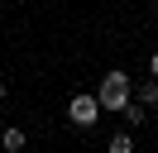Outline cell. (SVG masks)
I'll list each match as a JSON object with an SVG mask.
<instances>
[{"mask_svg":"<svg viewBox=\"0 0 158 153\" xmlns=\"http://www.w3.org/2000/svg\"><path fill=\"white\" fill-rule=\"evenodd\" d=\"M96 96H101V105H106L110 115H120V110L129 105V96H134V81H129V72H125V67H110V72L101 76Z\"/></svg>","mask_w":158,"mask_h":153,"instance_id":"obj_1","label":"cell"},{"mask_svg":"<svg viewBox=\"0 0 158 153\" xmlns=\"http://www.w3.org/2000/svg\"><path fill=\"white\" fill-rule=\"evenodd\" d=\"M101 115H106V105H101V96H91V91H77L67 101V120L77 124V129H96Z\"/></svg>","mask_w":158,"mask_h":153,"instance_id":"obj_2","label":"cell"},{"mask_svg":"<svg viewBox=\"0 0 158 153\" xmlns=\"http://www.w3.org/2000/svg\"><path fill=\"white\" fill-rule=\"evenodd\" d=\"M120 115H125V124H129V129H139V124L148 120V105H144V101H129V105H125Z\"/></svg>","mask_w":158,"mask_h":153,"instance_id":"obj_3","label":"cell"},{"mask_svg":"<svg viewBox=\"0 0 158 153\" xmlns=\"http://www.w3.org/2000/svg\"><path fill=\"white\" fill-rule=\"evenodd\" d=\"M134 101L158 105V76H148V81H134Z\"/></svg>","mask_w":158,"mask_h":153,"instance_id":"obj_4","label":"cell"},{"mask_svg":"<svg viewBox=\"0 0 158 153\" xmlns=\"http://www.w3.org/2000/svg\"><path fill=\"white\" fill-rule=\"evenodd\" d=\"M0 143H5V148H10V153H19V148H24V143H29V134H24V129H19V124H10V129L0 134Z\"/></svg>","mask_w":158,"mask_h":153,"instance_id":"obj_5","label":"cell"},{"mask_svg":"<svg viewBox=\"0 0 158 153\" xmlns=\"http://www.w3.org/2000/svg\"><path fill=\"white\" fill-rule=\"evenodd\" d=\"M110 153H134V129H120V134H110V143H106Z\"/></svg>","mask_w":158,"mask_h":153,"instance_id":"obj_6","label":"cell"},{"mask_svg":"<svg viewBox=\"0 0 158 153\" xmlns=\"http://www.w3.org/2000/svg\"><path fill=\"white\" fill-rule=\"evenodd\" d=\"M148 76H158V53H148Z\"/></svg>","mask_w":158,"mask_h":153,"instance_id":"obj_7","label":"cell"},{"mask_svg":"<svg viewBox=\"0 0 158 153\" xmlns=\"http://www.w3.org/2000/svg\"><path fill=\"white\" fill-rule=\"evenodd\" d=\"M5 96H10V86H5V81H0V101H5Z\"/></svg>","mask_w":158,"mask_h":153,"instance_id":"obj_8","label":"cell"}]
</instances>
